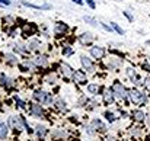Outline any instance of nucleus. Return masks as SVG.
Instances as JSON below:
<instances>
[{"label":"nucleus","mask_w":150,"mask_h":141,"mask_svg":"<svg viewBox=\"0 0 150 141\" xmlns=\"http://www.w3.org/2000/svg\"><path fill=\"white\" fill-rule=\"evenodd\" d=\"M128 96H130V99L134 105H144L147 102V96L144 93H142V92H139L137 89L128 90Z\"/></svg>","instance_id":"nucleus-1"},{"label":"nucleus","mask_w":150,"mask_h":141,"mask_svg":"<svg viewBox=\"0 0 150 141\" xmlns=\"http://www.w3.org/2000/svg\"><path fill=\"white\" fill-rule=\"evenodd\" d=\"M34 97L38 100V102H41V103H45V105H51L52 103V94L51 93H47V92H44V90H35L34 92Z\"/></svg>","instance_id":"nucleus-2"},{"label":"nucleus","mask_w":150,"mask_h":141,"mask_svg":"<svg viewBox=\"0 0 150 141\" xmlns=\"http://www.w3.org/2000/svg\"><path fill=\"white\" fill-rule=\"evenodd\" d=\"M25 125H26V122L18 115H13V116L9 118V127L16 130V131H21L22 128H25Z\"/></svg>","instance_id":"nucleus-3"},{"label":"nucleus","mask_w":150,"mask_h":141,"mask_svg":"<svg viewBox=\"0 0 150 141\" xmlns=\"http://www.w3.org/2000/svg\"><path fill=\"white\" fill-rule=\"evenodd\" d=\"M112 93H114V96H117L118 99H125L128 96V92L125 90V87L120 82H115L112 85Z\"/></svg>","instance_id":"nucleus-4"},{"label":"nucleus","mask_w":150,"mask_h":141,"mask_svg":"<svg viewBox=\"0 0 150 141\" xmlns=\"http://www.w3.org/2000/svg\"><path fill=\"white\" fill-rule=\"evenodd\" d=\"M73 79H74V82L79 83V85H85V83L88 82L86 73H85V71H80V70H77V71L73 73Z\"/></svg>","instance_id":"nucleus-5"},{"label":"nucleus","mask_w":150,"mask_h":141,"mask_svg":"<svg viewBox=\"0 0 150 141\" xmlns=\"http://www.w3.org/2000/svg\"><path fill=\"white\" fill-rule=\"evenodd\" d=\"M67 25L66 23H63V22H57L55 23V26H54V34L57 35V37H61V35H64L66 32H67Z\"/></svg>","instance_id":"nucleus-6"},{"label":"nucleus","mask_w":150,"mask_h":141,"mask_svg":"<svg viewBox=\"0 0 150 141\" xmlns=\"http://www.w3.org/2000/svg\"><path fill=\"white\" fill-rule=\"evenodd\" d=\"M80 61H82V66H83L89 73H93V71H95V66H93V63H92L86 55H82V57H80Z\"/></svg>","instance_id":"nucleus-7"},{"label":"nucleus","mask_w":150,"mask_h":141,"mask_svg":"<svg viewBox=\"0 0 150 141\" xmlns=\"http://www.w3.org/2000/svg\"><path fill=\"white\" fill-rule=\"evenodd\" d=\"M103 54H105V49L102 47H92L91 49V55L93 57V58H96V60H100V58H103Z\"/></svg>","instance_id":"nucleus-8"},{"label":"nucleus","mask_w":150,"mask_h":141,"mask_svg":"<svg viewBox=\"0 0 150 141\" xmlns=\"http://www.w3.org/2000/svg\"><path fill=\"white\" fill-rule=\"evenodd\" d=\"M60 68H61V73H63V76H64L66 79H70V77H73V73H74V71H73V68H71L69 64L63 63Z\"/></svg>","instance_id":"nucleus-9"},{"label":"nucleus","mask_w":150,"mask_h":141,"mask_svg":"<svg viewBox=\"0 0 150 141\" xmlns=\"http://www.w3.org/2000/svg\"><path fill=\"white\" fill-rule=\"evenodd\" d=\"M91 125L93 127V130H95V131H99V133H103V131L106 130V125H105L100 119H98V118H96V119H93V121L91 122Z\"/></svg>","instance_id":"nucleus-10"},{"label":"nucleus","mask_w":150,"mask_h":141,"mask_svg":"<svg viewBox=\"0 0 150 141\" xmlns=\"http://www.w3.org/2000/svg\"><path fill=\"white\" fill-rule=\"evenodd\" d=\"M29 112H31V115H34V116H42V115H44V111H42L41 105H37V103L31 105Z\"/></svg>","instance_id":"nucleus-11"},{"label":"nucleus","mask_w":150,"mask_h":141,"mask_svg":"<svg viewBox=\"0 0 150 141\" xmlns=\"http://www.w3.org/2000/svg\"><path fill=\"white\" fill-rule=\"evenodd\" d=\"M79 41H80V44H83V45H88V44H91V42L93 41V37H92V34H89V32H85V34H82V35L79 37Z\"/></svg>","instance_id":"nucleus-12"},{"label":"nucleus","mask_w":150,"mask_h":141,"mask_svg":"<svg viewBox=\"0 0 150 141\" xmlns=\"http://www.w3.org/2000/svg\"><path fill=\"white\" fill-rule=\"evenodd\" d=\"M34 64L41 66V67H47V66H48V60H47L44 55H41V57H35V58H34Z\"/></svg>","instance_id":"nucleus-13"},{"label":"nucleus","mask_w":150,"mask_h":141,"mask_svg":"<svg viewBox=\"0 0 150 141\" xmlns=\"http://www.w3.org/2000/svg\"><path fill=\"white\" fill-rule=\"evenodd\" d=\"M106 64H108V67L114 68V67H118V66L121 64V60H118V58H115V57H109V58L106 60Z\"/></svg>","instance_id":"nucleus-14"},{"label":"nucleus","mask_w":150,"mask_h":141,"mask_svg":"<svg viewBox=\"0 0 150 141\" xmlns=\"http://www.w3.org/2000/svg\"><path fill=\"white\" fill-rule=\"evenodd\" d=\"M103 100H105V103H112L114 102V93H111V90H103Z\"/></svg>","instance_id":"nucleus-15"},{"label":"nucleus","mask_w":150,"mask_h":141,"mask_svg":"<svg viewBox=\"0 0 150 141\" xmlns=\"http://www.w3.org/2000/svg\"><path fill=\"white\" fill-rule=\"evenodd\" d=\"M0 85H1V86H6V87H12V86H13V82H12L9 77H6L4 74H1V77H0Z\"/></svg>","instance_id":"nucleus-16"},{"label":"nucleus","mask_w":150,"mask_h":141,"mask_svg":"<svg viewBox=\"0 0 150 141\" xmlns=\"http://www.w3.org/2000/svg\"><path fill=\"white\" fill-rule=\"evenodd\" d=\"M35 133H37V135H38L40 138H44V137L47 135V128L42 127V125H38L37 130H35Z\"/></svg>","instance_id":"nucleus-17"},{"label":"nucleus","mask_w":150,"mask_h":141,"mask_svg":"<svg viewBox=\"0 0 150 141\" xmlns=\"http://www.w3.org/2000/svg\"><path fill=\"white\" fill-rule=\"evenodd\" d=\"M54 102H55V106H57V109H60V111H66V109H67V108H66V102H64L61 97H57Z\"/></svg>","instance_id":"nucleus-18"},{"label":"nucleus","mask_w":150,"mask_h":141,"mask_svg":"<svg viewBox=\"0 0 150 141\" xmlns=\"http://www.w3.org/2000/svg\"><path fill=\"white\" fill-rule=\"evenodd\" d=\"M133 116H134L136 121L142 122V121H144V116H146V115H144L142 111H134V112H133Z\"/></svg>","instance_id":"nucleus-19"},{"label":"nucleus","mask_w":150,"mask_h":141,"mask_svg":"<svg viewBox=\"0 0 150 141\" xmlns=\"http://www.w3.org/2000/svg\"><path fill=\"white\" fill-rule=\"evenodd\" d=\"M7 135V125L0 122V140H4Z\"/></svg>","instance_id":"nucleus-20"},{"label":"nucleus","mask_w":150,"mask_h":141,"mask_svg":"<svg viewBox=\"0 0 150 141\" xmlns=\"http://www.w3.org/2000/svg\"><path fill=\"white\" fill-rule=\"evenodd\" d=\"M88 92L89 93H93V94H98L99 93V86L98 85H89L88 86Z\"/></svg>","instance_id":"nucleus-21"},{"label":"nucleus","mask_w":150,"mask_h":141,"mask_svg":"<svg viewBox=\"0 0 150 141\" xmlns=\"http://www.w3.org/2000/svg\"><path fill=\"white\" fill-rule=\"evenodd\" d=\"M6 61H7L9 64H12V66L18 64V58H16L15 55H12V54H7V55H6Z\"/></svg>","instance_id":"nucleus-22"},{"label":"nucleus","mask_w":150,"mask_h":141,"mask_svg":"<svg viewBox=\"0 0 150 141\" xmlns=\"http://www.w3.org/2000/svg\"><path fill=\"white\" fill-rule=\"evenodd\" d=\"M45 82H47V83H50V85H55L57 77H55L54 74H50V76H47V77H45Z\"/></svg>","instance_id":"nucleus-23"},{"label":"nucleus","mask_w":150,"mask_h":141,"mask_svg":"<svg viewBox=\"0 0 150 141\" xmlns=\"http://www.w3.org/2000/svg\"><path fill=\"white\" fill-rule=\"evenodd\" d=\"M23 68H25V70H31V71H32V70L35 68V66H34V63H31V61H25V63H23Z\"/></svg>","instance_id":"nucleus-24"},{"label":"nucleus","mask_w":150,"mask_h":141,"mask_svg":"<svg viewBox=\"0 0 150 141\" xmlns=\"http://www.w3.org/2000/svg\"><path fill=\"white\" fill-rule=\"evenodd\" d=\"M29 47H31V49H34V51H37V49L40 48V42L34 39V41H31V42H29Z\"/></svg>","instance_id":"nucleus-25"},{"label":"nucleus","mask_w":150,"mask_h":141,"mask_svg":"<svg viewBox=\"0 0 150 141\" xmlns=\"http://www.w3.org/2000/svg\"><path fill=\"white\" fill-rule=\"evenodd\" d=\"M111 26H112V28H114V29H115V31L120 34V35H124V31H122V29H121V28H120V26L115 23V22H112V23H111Z\"/></svg>","instance_id":"nucleus-26"},{"label":"nucleus","mask_w":150,"mask_h":141,"mask_svg":"<svg viewBox=\"0 0 150 141\" xmlns=\"http://www.w3.org/2000/svg\"><path fill=\"white\" fill-rule=\"evenodd\" d=\"M143 82H144V83H143V86L146 87V90H147V92H150V76H149V77H146Z\"/></svg>","instance_id":"nucleus-27"},{"label":"nucleus","mask_w":150,"mask_h":141,"mask_svg":"<svg viewBox=\"0 0 150 141\" xmlns=\"http://www.w3.org/2000/svg\"><path fill=\"white\" fill-rule=\"evenodd\" d=\"M105 116H106V119L111 121V122L115 121V116H114V114H111V112H105Z\"/></svg>","instance_id":"nucleus-28"},{"label":"nucleus","mask_w":150,"mask_h":141,"mask_svg":"<svg viewBox=\"0 0 150 141\" xmlns=\"http://www.w3.org/2000/svg\"><path fill=\"white\" fill-rule=\"evenodd\" d=\"M63 54H64V55H71V54H73V49L69 47H64L63 48Z\"/></svg>","instance_id":"nucleus-29"},{"label":"nucleus","mask_w":150,"mask_h":141,"mask_svg":"<svg viewBox=\"0 0 150 141\" xmlns=\"http://www.w3.org/2000/svg\"><path fill=\"white\" fill-rule=\"evenodd\" d=\"M127 74H128L133 80H136V77H137V76H136V73L133 71V68H127Z\"/></svg>","instance_id":"nucleus-30"},{"label":"nucleus","mask_w":150,"mask_h":141,"mask_svg":"<svg viewBox=\"0 0 150 141\" xmlns=\"http://www.w3.org/2000/svg\"><path fill=\"white\" fill-rule=\"evenodd\" d=\"M85 20H86V22H91L92 25H96V20H95V19H92V18H88V16H85Z\"/></svg>","instance_id":"nucleus-31"},{"label":"nucleus","mask_w":150,"mask_h":141,"mask_svg":"<svg viewBox=\"0 0 150 141\" xmlns=\"http://www.w3.org/2000/svg\"><path fill=\"white\" fill-rule=\"evenodd\" d=\"M86 131H88L89 134H93V133H95V130H93L92 125H88V127H86Z\"/></svg>","instance_id":"nucleus-32"},{"label":"nucleus","mask_w":150,"mask_h":141,"mask_svg":"<svg viewBox=\"0 0 150 141\" xmlns=\"http://www.w3.org/2000/svg\"><path fill=\"white\" fill-rule=\"evenodd\" d=\"M16 102H18V105H19L21 108H23V109H25V103H23V102H22L19 97H16Z\"/></svg>","instance_id":"nucleus-33"},{"label":"nucleus","mask_w":150,"mask_h":141,"mask_svg":"<svg viewBox=\"0 0 150 141\" xmlns=\"http://www.w3.org/2000/svg\"><path fill=\"white\" fill-rule=\"evenodd\" d=\"M54 135H57V137H64L66 134H64L63 131H55V133H54Z\"/></svg>","instance_id":"nucleus-34"},{"label":"nucleus","mask_w":150,"mask_h":141,"mask_svg":"<svg viewBox=\"0 0 150 141\" xmlns=\"http://www.w3.org/2000/svg\"><path fill=\"white\" fill-rule=\"evenodd\" d=\"M86 3H88V4H89V6H91L92 9H95V3H93L92 0H86Z\"/></svg>","instance_id":"nucleus-35"},{"label":"nucleus","mask_w":150,"mask_h":141,"mask_svg":"<svg viewBox=\"0 0 150 141\" xmlns=\"http://www.w3.org/2000/svg\"><path fill=\"white\" fill-rule=\"evenodd\" d=\"M0 4H6V6H9V4H10V0H0Z\"/></svg>","instance_id":"nucleus-36"},{"label":"nucleus","mask_w":150,"mask_h":141,"mask_svg":"<svg viewBox=\"0 0 150 141\" xmlns=\"http://www.w3.org/2000/svg\"><path fill=\"white\" fill-rule=\"evenodd\" d=\"M73 1L77 3V4H82V3H83V0H73Z\"/></svg>","instance_id":"nucleus-37"},{"label":"nucleus","mask_w":150,"mask_h":141,"mask_svg":"<svg viewBox=\"0 0 150 141\" xmlns=\"http://www.w3.org/2000/svg\"><path fill=\"white\" fill-rule=\"evenodd\" d=\"M106 141H115V140H114L112 137H109V138H106Z\"/></svg>","instance_id":"nucleus-38"}]
</instances>
